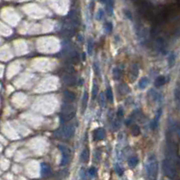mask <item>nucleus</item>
Here are the masks:
<instances>
[{
	"mask_svg": "<svg viewBox=\"0 0 180 180\" xmlns=\"http://www.w3.org/2000/svg\"><path fill=\"white\" fill-rule=\"evenodd\" d=\"M146 171L149 180H156L158 173V162L155 155L149 156L146 163Z\"/></svg>",
	"mask_w": 180,
	"mask_h": 180,
	"instance_id": "nucleus-1",
	"label": "nucleus"
},
{
	"mask_svg": "<svg viewBox=\"0 0 180 180\" xmlns=\"http://www.w3.org/2000/svg\"><path fill=\"white\" fill-rule=\"evenodd\" d=\"M76 114V110H75L74 106H72V104H67V105H63L61 111V119L63 122L70 121L73 118L75 117Z\"/></svg>",
	"mask_w": 180,
	"mask_h": 180,
	"instance_id": "nucleus-2",
	"label": "nucleus"
},
{
	"mask_svg": "<svg viewBox=\"0 0 180 180\" xmlns=\"http://www.w3.org/2000/svg\"><path fill=\"white\" fill-rule=\"evenodd\" d=\"M162 169L164 174L169 178H175L176 176V169L173 161L170 159H165L162 162Z\"/></svg>",
	"mask_w": 180,
	"mask_h": 180,
	"instance_id": "nucleus-3",
	"label": "nucleus"
},
{
	"mask_svg": "<svg viewBox=\"0 0 180 180\" xmlns=\"http://www.w3.org/2000/svg\"><path fill=\"white\" fill-rule=\"evenodd\" d=\"M58 149L61 150L62 155H63V158H62V166H65V165L69 164L71 160V150L69 148L63 146V145H58Z\"/></svg>",
	"mask_w": 180,
	"mask_h": 180,
	"instance_id": "nucleus-4",
	"label": "nucleus"
},
{
	"mask_svg": "<svg viewBox=\"0 0 180 180\" xmlns=\"http://www.w3.org/2000/svg\"><path fill=\"white\" fill-rule=\"evenodd\" d=\"M74 131H75L74 125H73V124H68V125H66V126L63 128L62 135H63V137L64 138V139L69 140V139H71V138L73 136Z\"/></svg>",
	"mask_w": 180,
	"mask_h": 180,
	"instance_id": "nucleus-5",
	"label": "nucleus"
},
{
	"mask_svg": "<svg viewBox=\"0 0 180 180\" xmlns=\"http://www.w3.org/2000/svg\"><path fill=\"white\" fill-rule=\"evenodd\" d=\"M139 73H140L139 66L137 64H132L130 66V69H129V72H128V79H129V81L131 82H134L138 79Z\"/></svg>",
	"mask_w": 180,
	"mask_h": 180,
	"instance_id": "nucleus-6",
	"label": "nucleus"
},
{
	"mask_svg": "<svg viewBox=\"0 0 180 180\" xmlns=\"http://www.w3.org/2000/svg\"><path fill=\"white\" fill-rule=\"evenodd\" d=\"M104 138H105V130L103 128H99L93 131V139H94V140L99 141V140H102Z\"/></svg>",
	"mask_w": 180,
	"mask_h": 180,
	"instance_id": "nucleus-7",
	"label": "nucleus"
},
{
	"mask_svg": "<svg viewBox=\"0 0 180 180\" xmlns=\"http://www.w3.org/2000/svg\"><path fill=\"white\" fill-rule=\"evenodd\" d=\"M63 83H65L68 86H73L77 83V80L75 79V77L72 76L70 73H68L67 75L63 77Z\"/></svg>",
	"mask_w": 180,
	"mask_h": 180,
	"instance_id": "nucleus-8",
	"label": "nucleus"
},
{
	"mask_svg": "<svg viewBox=\"0 0 180 180\" xmlns=\"http://www.w3.org/2000/svg\"><path fill=\"white\" fill-rule=\"evenodd\" d=\"M51 167L48 164L46 163H43V164L41 165V174H42V176H44V177H47L51 175Z\"/></svg>",
	"mask_w": 180,
	"mask_h": 180,
	"instance_id": "nucleus-9",
	"label": "nucleus"
},
{
	"mask_svg": "<svg viewBox=\"0 0 180 180\" xmlns=\"http://www.w3.org/2000/svg\"><path fill=\"white\" fill-rule=\"evenodd\" d=\"M87 105H88V93H87V92H84L82 100H81V111H82V113H84V111H85Z\"/></svg>",
	"mask_w": 180,
	"mask_h": 180,
	"instance_id": "nucleus-10",
	"label": "nucleus"
},
{
	"mask_svg": "<svg viewBox=\"0 0 180 180\" xmlns=\"http://www.w3.org/2000/svg\"><path fill=\"white\" fill-rule=\"evenodd\" d=\"M63 96H64L65 101H68V102H72V101H74L75 100V95L73 94L72 92H69V91H64Z\"/></svg>",
	"mask_w": 180,
	"mask_h": 180,
	"instance_id": "nucleus-11",
	"label": "nucleus"
},
{
	"mask_svg": "<svg viewBox=\"0 0 180 180\" xmlns=\"http://www.w3.org/2000/svg\"><path fill=\"white\" fill-rule=\"evenodd\" d=\"M89 158H90V152H89V149H84L81 154V160L84 163L88 162Z\"/></svg>",
	"mask_w": 180,
	"mask_h": 180,
	"instance_id": "nucleus-12",
	"label": "nucleus"
},
{
	"mask_svg": "<svg viewBox=\"0 0 180 180\" xmlns=\"http://www.w3.org/2000/svg\"><path fill=\"white\" fill-rule=\"evenodd\" d=\"M166 81H167V80H166V77H165V76H159V77H158V78L156 79L155 86H156V87H161V86H163L165 83H166Z\"/></svg>",
	"mask_w": 180,
	"mask_h": 180,
	"instance_id": "nucleus-13",
	"label": "nucleus"
},
{
	"mask_svg": "<svg viewBox=\"0 0 180 180\" xmlns=\"http://www.w3.org/2000/svg\"><path fill=\"white\" fill-rule=\"evenodd\" d=\"M160 115H161V109H159V110H158V114H157L155 119H154L153 122H152V125H151V127H152V129H156V128H158V119H159V118H160Z\"/></svg>",
	"mask_w": 180,
	"mask_h": 180,
	"instance_id": "nucleus-14",
	"label": "nucleus"
},
{
	"mask_svg": "<svg viewBox=\"0 0 180 180\" xmlns=\"http://www.w3.org/2000/svg\"><path fill=\"white\" fill-rule=\"evenodd\" d=\"M92 52H93V41L92 38H89L87 41V53H88V55H92Z\"/></svg>",
	"mask_w": 180,
	"mask_h": 180,
	"instance_id": "nucleus-15",
	"label": "nucleus"
},
{
	"mask_svg": "<svg viewBox=\"0 0 180 180\" xmlns=\"http://www.w3.org/2000/svg\"><path fill=\"white\" fill-rule=\"evenodd\" d=\"M119 91L120 92V93H121L122 95H126L127 93H128V92H129V88L128 87L127 84L121 83L119 86Z\"/></svg>",
	"mask_w": 180,
	"mask_h": 180,
	"instance_id": "nucleus-16",
	"label": "nucleus"
},
{
	"mask_svg": "<svg viewBox=\"0 0 180 180\" xmlns=\"http://www.w3.org/2000/svg\"><path fill=\"white\" fill-rule=\"evenodd\" d=\"M106 98H107V100L110 101V103H113V92L110 87L107 88V91H106Z\"/></svg>",
	"mask_w": 180,
	"mask_h": 180,
	"instance_id": "nucleus-17",
	"label": "nucleus"
},
{
	"mask_svg": "<svg viewBox=\"0 0 180 180\" xmlns=\"http://www.w3.org/2000/svg\"><path fill=\"white\" fill-rule=\"evenodd\" d=\"M139 163V159L136 157H132L128 160V164L130 167H135Z\"/></svg>",
	"mask_w": 180,
	"mask_h": 180,
	"instance_id": "nucleus-18",
	"label": "nucleus"
},
{
	"mask_svg": "<svg viewBox=\"0 0 180 180\" xmlns=\"http://www.w3.org/2000/svg\"><path fill=\"white\" fill-rule=\"evenodd\" d=\"M148 83H149V80H148V78H142L141 80L140 81V82H139V87H140V89H145L147 87V85H148Z\"/></svg>",
	"mask_w": 180,
	"mask_h": 180,
	"instance_id": "nucleus-19",
	"label": "nucleus"
},
{
	"mask_svg": "<svg viewBox=\"0 0 180 180\" xmlns=\"http://www.w3.org/2000/svg\"><path fill=\"white\" fill-rule=\"evenodd\" d=\"M156 43H157V47L158 48V50L162 51V50L165 48V42L162 38H158Z\"/></svg>",
	"mask_w": 180,
	"mask_h": 180,
	"instance_id": "nucleus-20",
	"label": "nucleus"
},
{
	"mask_svg": "<svg viewBox=\"0 0 180 180\" xmlns=\"http://www.w3.org/2000/svg\"><path fill=\"white\" fill-rule=\"evenodd\" d=\"M176 62V55L174 54H171L168 56V66L169 67H173Z\"/></svg>",
	"mask_w": 180,
	"mask_h": 180,
	"instance_id": "nucleus-21",
	"label": "nucleus"
},
{
	"mask_svg": "<svg viewBox=\"0 0 180 180\" xmlns=\"http://www.w3.org/2000/svg\"><path fill=\"white\" fill-rule=\"evenodd\" d=\"M112 74L115 80H119V78H120V76H121V72H120V70H119V68H115L114 70H113Z\"/></svg>",
	"mask_w": 180,
	"mask_h": 180,
	"instance_id": "nucleus-22",
	"label": "nucleus"
},
{
	"mask_svg": "<svg viewBox=\"0 0 180 180\" xmlns=\"http://www.w3.org/2000/svg\"><path fill=\"white\" fill-rule=\"evenodd\" d=\"M98 90H99V87H98L96 82H94L93 87H92V98H93V99L96 98L97 94H98Z\"/></svg>",
	"mask_w": 180,
	"mask_h": 180,
	"instance_id": "nucleus-23",
	"label": "nucleus"
},
{
	"mask_svg": "<svg viewBox=\"0 0 180 180\" xmlns=\"http://www.w3.org/2000/svg\"><path fill=\"white\" fill-rule=\"evenodd\" d=\"M131 132L134 136H139L140 134V127L135 125V126H133L132 129H131Z\"/></svg>",
	"mask_w": 180,
	"mask_h": 180,
	"instance_id": "nucleus-24",
	"label": "nucleus"
},
{
	"mask_svg": "<svg viewBox=\"0 0 180 180\" xmlns=\"http://www.w3.org/2000/svg\"><path fill=\"white\" fill-rule=\"evenodd\" d=\"M100 105L101 107H104L105 106V95L103 93H101L100 94Z\"/></svg>",
	"mask_w": 180,
	"mask_h": 180,
	"instance_id": "nucleus-25",
	"label": "nucleus"
},
{
	"mask_svg": "<svg viewBox=\"0 0 180 180\" xmlns=\"http://www.w3.org/2000/svg\"><path fill=\"white\" fill-rule=\"evenodd\" d=\"M115 170H116V173H117L119 176H122V174H123V169L119 167V165H116V167H115Z\"/></svg>",
	"mask_w": 180,
	"mask_h": 180,
	"instance_id": "nucleus-26",
	"label": "nucleus"
},
{
	"mask_svg": "<svg viewBox=\"0 0 180 180\" xmlns=\"http://www.w3.org/2000/svg\"><path fill=\"white\" fill-rule=\"evenodd\" d=\"M111 31H112V24L111 23H107L106 24V32L110 33Z\"/></svg>",
	"mask_w": 180,
	"mask_h": 180,
	"instance_id": "nucleus-27",
	"label": "nucleus"
},
{
	"mask_svg": "<svg viewBox=\"0 0 180 180\" xmlns=\"http://www.w3.org/2000/svg\"><path fill=\"white\" fill-rule=\"evenodd\" d=\"M119 119H115L114 123H113V128H114V130H117L118 128H119Z\"/></svg>",
	"mask_w": 180,
	"mask_h": 180,
	"instance_id": "nucleus-28",
	"label": "nucleus"
},
{
	"mask_svg": "<svg viewBox=\"0 0 180 180\" xmlns=\"http://www.w3.org/2000/svg\"><path fill=\"white\" fill-rule=\"evenodd\" d=\"M117 116L119 119H121L122 116H123V109L119 108V110H118V111H117Z\"/></svg>",
	"mask_w": 180,
	"mask_h": 180,
	"instance_id": "nucleus-29",
	"label": "nucleus"
},
{
	"mask_svg": "<svg viewBox=\"0 0 180 180\" xmlns=\"http://www.w3.org/2000/svg\"><path fill=\"white\" fill-rule=\"evenodd\" d=\"M95 173H96V169H95V167H91V168L89 169V174H90L91 176H94Z\"/></svg>",
	"mask_w": 180,
	"mask_h": 180,
	"instance_id": "nucleus-30",
	"label": "nucleus"
},
{
	"mask_svg": "<svg viewBox=\"0 0 180 180\" xmlns=\"http://www.w3.org/2000/svg\"><path fill=\"white\" fill-rule=\"evenodd\" d=\"M102 16H103V11L99 10V12H98V16H97V19H98V20H101V18H102Z\"/></svg>",
	"mask_w": 180,
	"mask_h": 180,
	"instance_id": "nucleus-31",
	"label": "nucleus"
},
{
	"mask_svg": "<svg viewBox=\"0 0 180 180\" xmlns=\"http://www.w3.org/2000/svg\"><path fill=\"white\" fill-rule=\"evenodd\" d=\"M93 67H94V72H96L97 74H99V67H98V64H97V63H94Z\"/></svg>",
	"mask_w": 180,
	"mask_h": 180,
	"instance_id": "nucleus-32",
	"label": "nucleus"
},
{
	"mask_svg": "<svg viewBox=\"0 0 180 180\" xmlns=\"http://www.w3.org/2000/svg\"><path fill=\"white\" fill-rule=\"evenodd\" d=\"M101 2H103V3H105L106 2V0H101Z\"/></svg>",
	"mask_w": 180,
	"mask_h": 180,
	"instance_id": "nucleus-33",
	"label": "nucleus"
}]
</instances>
